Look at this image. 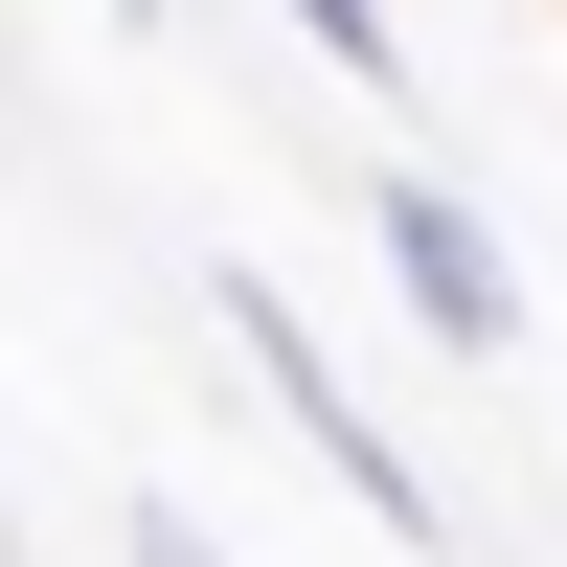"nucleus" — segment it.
<instances>
[{"mask_svg": "<svg viewBox=\"0 0 567 567\" xmlns=\"http://www.w3.org/2000/svg\"><path fill=\"white\" fill-rule=\"evenodd\" d=\"M205 318H227V363H250V386H272V409H296V454H318V477H341V499H363V523H386V545H454V499H432V454H409V432H386V409H363V386H341V363H318V318H296V296H272V272H227V296H205Z\"/></svg>", "mask_w": 567, "mask_h": 567, "instance_id": "obj_1", "label": "nucleus"}, {"mask_svg": "<svg viewBox=\"0 0 567 567\" xmlns=\"http://www.w3.org/2000/svg\"><path fill=\"white\" fill-rule=\"evenodd\" d=\"M363 227H386V296L432 318L454 363H499V341H523V272H499V227L454 205V182H409V159H386V182H363Z\"/></svg>", "mask_w": 567, "mask_h": 567, "instance_id": "obj_2", "label": "nucleus"}, {"mask_svg": "<svg viewBox=\"0 0 567 567\" xmlns=\"http://www.w3.org/2000/svg\"><path fill=\"white\" fill-rule=\"evenodd\" d=\"M272 23H296L341 91H409V23H386V0H272Z\"/></svg>", "mask_w": 567, "mask_h": 567, "instance_id": "obj_3", "label": "nucleus"}, {"mask_svg": "<svg viewBox=\"0 0 567 567\" xmlns=\"http://www.w3.org/2000/svg\"><path fill=\"white\" fill-rule=\"evenodd\" d=\"M136 567H227V545H205V523H182V499H136Z\"/></svg>", "mask_w": 567, "mask_h": 567, "instance_id": "obj_4", "label": "nucleus"}, {"mask_svg": "<svg viewBox=\"0 0 567 567\" xmlns=\"http://www.w3.org/2000/svg\"><path fill=\"white\" fill-rule=\"evenodd\" d=\"M0 545H23V499H0Z\"/></svg>", "mask_w": 567, "mask_h": 567, "instance_id": "obj_5", "label": "nucleus"}, {"mask_svg": "<svg viewBox=\"0 0 567 567\" xmlns=\"http://www.w3.org/2000/svg\"><path fill=\"white\" fill-rule=\"evenodd\" d=\"M114 23H159V0H114Z\"/></svg>", "mask_w": 567, "mask_h": 567, "instance_id": "obj_6", "label": "nucleus"}]
</instances>
